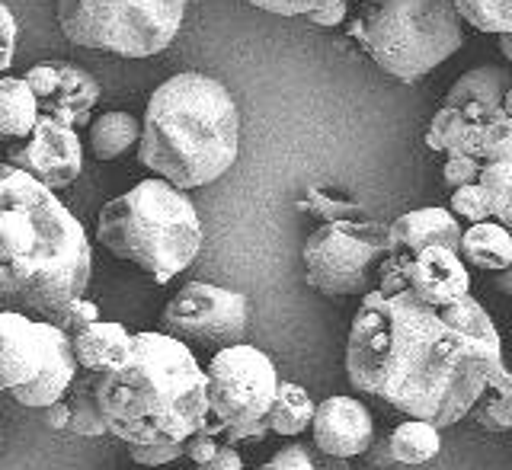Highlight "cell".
Listing matches in <instances>:
<instances>
[{"label":"cell","mask_w":512,"mask_h":470,"mask_svg":"<svg viewBox=\"0 0 512 470\" xmlns=\"http://www.w3.org/2000/svg\"><path fill=\"white\" fill-rule=\"evenodd\" d=\"M346 375L356 391L448 429L471 416L487 387L490 359L439 307L400 291L352 320Z\"/></svg>","instance_id":"6da1fadb"},{"label":"cell","mask_w":512,"mask_h":470,"mask_svg":"<svg viewBox=\"0 0 512 470\" xmlns=\"http://www.w3.org/2000/svg\"><path fill=\"white\" fill-rule=\"evenodd\" d=\"M93 253L84 224L55 189L13 164L0 167V298L10 311L55 320L84 298Z\"/></svg>","instance_id":"7a4b0ae2"},{"label":"cell","mask_w":512,"mask_h":470,"mask_svg":"<svg viewBox=\"0 0 512 470\" xmlns=\"http://www.w3.org/2000/svg\"><path fill=\"white\" fill-rule=\"evenodd\" d=\"M93 391L109 435L125 445L189 442L212 419L208 371L170 333H135L125 362L93 371Z\"/></svg>","instance_id":"3957f363"},{"label":"cell","mask_w":512,"mask_h":470,"mask_svg":"<svg viewBox=\"0 0 512 470\" xmlns=\"http://www.w3.org/2000/svg\"><path fill=\"white\" fill-rule=\"evenodd\" d=\"M240 112L221 80L183 71L164 80L148 100L138 160L180 189L212 186L234 167Z\"/></svg>","instance_id":"277c9868"},{"label":"cell","mask_w":512,"mask_h":470,"mask_svg":"<svg viewBox=\"0 0 512 470\" xmlns=\"http://www.w3.org/2000/svg\"><path fill=\"white\" fill-rule=\"evenodd\" d=\"M96 237L119 259H128L154 282L167 285L196 263L205 228L186 189L151 176L103 205Z\"/></svg>","instance_id":"5b68a950"},{"label":"cell","mask_w":512,"mask_h":470,"mask_svg":"<svg viewBox=\"0 0 512 470\" xmlns=\"http://www.w3.org/2000/svg\"><path fill=\"white\" fill-rule=\"evenodd\" d=\"M346 36L388 77L413 84L464 45V20L455 0H359Z\"/></svg>","instance_id":"8992f818"},{"label":"cell","mask_w":512,"mask_h":470,"mask_svg":"<svg viewBox=\"0 0 512 470\" xmlns=\"http://www.w3.org/2000/svg\"><path fill=\"white\" fill-rule=\"evenodd\" d=\"M189 0H58L64 39L119 58H154L180 36Z\"/></svg>","instance_id":"52a82bcc"},{"label":"cell","mask_w":512,"mask_h":470,"mask_svg":"<svg viewBox=\"0 0 512 470\" xmlns=\"http://www.w3.org/2000/svg\"><path fill=\"white\" fill-rule=\"evenodd\" d=\"M77 349L52 320H32L29 314H0V378L16 403L45 410L71 394L77 381Z\"/></svg>","instance_id":"ba28073f"},{"label":"cell","mask_w":512,"mask_h":470,"mask_svg":"<svg viewBox=\"0 0 512 470\" xmlns=\"http://www.w3.org/2000/svg\"><path fill=\"white\" fill-rule=\"evenodd\" d=\"M391 256V224L327 221L304 240V282L320 295H368L381 282V266Z\"/></svg>","instance_id":"9c48e42d"},{"label":"cell","mask_w":512,"mask_h":470,"mask_svg":"<svg viewBox=\"0 0 512 470\" xmlns=\"http://www.w3.org/2000/svg\"><path fill=\"white\" fill-rule=\"evenodd\" d=\"M208 403L212 419L224 432L269 426V413L279 400V371L256 346H231L215 352L208 362Z\"/></svg>","instance_id":"30bf717a"},{"label":"cell","mask_w":512,"mask_h":470,"mask_svg":"<svg viewBox=\"0 0 512 470\" xmlns=\"http://www.w3.org/2000/svg\"><path fill=\"white\" fill-rule=\"evenodd\" d=\"M164 333L183 339L186 346L199 349H231L240 346L250 323V301L247 295L212 282H189L167 301Z\"/></svg>","instance_id":"8fae6325"},{"label":"cell","mask_w":512,"mask_h":470,"mask_svg":"<svg viewBox=\"0 0 512 470\" xmlns=\"http://www.w3.org/2000/svg\"><path fill=\"white\" fill-rule=\"evenodd\" d=\"M7 164L29 173L48 189H64L84 170V144L74 125L42 116L29 138L7 144Z\"/></svg>","instance_id":"7c38bea8"},{"label":"cell","mask_w":512,"mask_h":470,"mask_svg":"<svg viewBox=\"0 0 512 470\" xmlns=\"http://www.w3.org/2000/svg\"><path fill=\"white\" fill-rule=\"evenodd\" d=\"M26 84L39 96L42 116H52L74 128L93 125L90 116L100 103V84L90 71L68 61H48L26 71Z\"/></svg>","instance_id":"4fadbf2b"},{"label":"cell","mask_w":512,"mask_h":470,"mask_svg":"<svg viewBox=\"0 0 512 470\" xmlns=\"http://www.w3.org/2000/svg\"><path fill=\"white\" fill-rule=\"evenodd\" d=\"M314 445L333 458H359L375 442L372 413L356 397H327L317 403L314 423H311Z\"/></svg>","instance_id":"5bb4252c"},{"label":"cell","mask_w":512,"mask_h":470,"mask_svg":"<svg viewBox=\"0 0 512 470\" xmlns=\"http://www.w3.org/2000/svg\"><path fill=\"white\" fill-rule=\"evenodd\" d=\"M461 237H464L461 218H455L452 208H439V205L413 208V212L391 221L388 263L407 269L410 259L426 247H448L461 253Z\"/></svg>","instance_id":"9a60e30c"},{"label":"cell","mask_w":512,"mask_h":470,"mask_svg":"<svg viewBox=\"0 0 512 470\" xmlns=\"http://www.w3.org/2000/svg\"><path fill=\"white\" fill-rule=\"evenodd\" d=\"M407 291L432 307H448L471 295V275L461 253L448 247H426L407 263Z\"/></svg>","instance_id":"2e32d148"},{"label":"cell","mask_w":512,"mask_h":470,"mask_svg":"<svg viewBox=\"0 0 512 470\" xmlns=\"http://www.w3.org/2000/svg\"><path fill=\"white\" fill-rule=\"evenodd\" d=\"M132 346H135V333H128L122 323H106V320H96L93 327L74 336L80 368L100 371V375L125 362Z\"/></svg>","instance_id":"e0dca14e"},{"label":"cell","mask_w":512,"mask_h":470,"mask_svg":"<svg viewBox=\"0 0 512 470\" xmlns=\"http://www.w3.org/2000/svg\"><path fill=\"white\" fill-rule=\"evenodd\" d=\"M42 119L39 96L32 93L26 77H4L0 80V135L7 144L23 141L36 132Z\"/></svg>","instance_id":"ac0fdd59"},{"label":"cell","mask_w":512,"mask_h":470,"mask_svg":"<svg viewBox=\"0 0 512 470\" xmlns=\"http://www.w3.org/2000/svg\"><path fill=\"white\" fill-rule=\"evenodd\" d=\"M461 259L484 272H503L512 266V231L500 221L471 224L461 237Z\"/></svg>","instance_id":"d6986e66"},{"label":"cell","mask_w":512,"mask_h":470,"mask_svg":"<svg viewBox=\"0 0 512 470\" xmlns=\"http://www.w3.org/2000/svg\"><path fill=\"white\" fill-rule=\"evenodd\" d=\"M439 311L445 314L448 323H455L461 333H468L474 343L487 352V359H490V378L500 375V371L506 368V362H503V343H500V333H496L490 314L484 311V304L474 301L471 295H464L461 301L448 304V307H439Z\"/></svg>","instance_id":"ffe728a7"},{"label":"cell","mask_w":512,"mask_h":470,"mask_svg":"<svg viewBox=\"0 0 512 470\" xmlns=\"http://www.w3.org/2000/svg\"><path fill=\"white\" fill-rule=\"evenodd\" d=\"M512 90V71L500 68V64H484V68L464 71L452 90L445 93L448 109H464L468 103H487V106H503L506 93Z\"/></svg>","instance_id":"44dd1931"},{"label":"cell","mask_w":512,"mask_h":470,"mask_svg":"<svg viewBox=\"0 0 512 470\" xmlns=\"http://www.w3.org/2000/svg\"><path fill=\"white\" fill-rule=\"evenodd\" d=\"M144 122H138L132 112H103L90 125V151L96 160H119L128 148L141 144Z\"/></svg>","instance_id":"7402d4cb"},{"label":"cell","mask_w":512,"mask_h":470,"mask_svg":"<svg viewBox=\"0 0 512 470\" xmlns=\"http://www.w3.org/2000/svg\"><path fill=\"white\" fill-rule=\"evenodd\" d=\"M439 426L426 423V419H407L400 423L391 439H388V461L391 464H407V467H420L429 464L439 455Z\"/></svg>","instance_id":"603a6c76"},{"label":"cell","mask_w":512,"mask_h":470,"mask_svg":"<svg viewBox=\"0 0 512 470\" xmlns=\"http://www.w3.org/2000/svg\"><path fill=\"white\" fill-rule=\"evenodd\" d=\"M471 419L487 432H509L512 429V371L503 368L500 375L490 378L484 394L474 403Z\"/></svg>","instance_id":"cb8c5ba5"},{"label":"cell","mask_w":512,"mask_h":470,"mask_svg":"<svg viewBox=\"0 0 512 470\" xmlns=\"http://www.w3.org/2000/svg\"><path fill=\"white\" fill-rule=\"evenodd\" d=\"M314 413H317V403L308 397V391H304L301 384L282 381L279 400L269 413V423L276 435H288V439H292V435H301L314 423Z\"/></svg>","instance_id":"d4e9b609"},{"label":"cell","mask_w":512,"mask_h":470,"mask_svg":"<svg viewBox=\"0 0 512 470\" xmlns=\"http://www.w3.org/2000/svg\"><path fill=\"white\" fill-rule=\"evenodd\" d=\"M68 403H71V413H74L71 432L84 435V439H103V435H109V426H106V419L100 413V403H96L93 371H84V375L74 381Z\"/></svg>","instance_id":"484cf974"},{"label":"cell","mask_w":512,"mask_h":470,"mask_svg":"<svg viewBox=\"0 0 512 470\" xmlns=\"http://www.w3.org/2000/svg\"><path fill=\"white\" fill-rule=\"evenodd\" d=\"M256 470H352V467H349V461L333 458L327 451H320L317 445L292 442V445L279 448L276 455Z\"/></svg>","instance_id":"4316f807"},{"label":"cell","mask_w":512,"mask_h":470,"mask_svg":"<svg viewBox=\"0 0 512 470\" xmlns=\"http://www.w3.org/2000/svg\"><path fill=\"white\" fill-rule=\"evenodd\" d=\"M477 183L487 192L493 221H500L506 231H512V160L509 164H484Z\"/></svg>","instance_id":"83f0119b"},{"label":"cell","mask_w":512,"mask_h":470,"mask_svg":"<svg viewBox=\"0 0 512 470\" xmlns=\"http://www.w3.org/2000/svg\"><path fill=\"white\" fill-rule=\"evenodd\" d=\"M455 7L477 32H512V0H455Z\"/></svg>","instance_id":"f1b7e54d"},{"label":"cell","mask_w":512,"mask_h":470,"mask_svg":"<svg viewBox=\"0 0 512 470\" xmlns=\"http://www.w3.org/2000/svg\"><path fill=\"white\" fill-rule=\"evenodd\" d=\"M298 208H301V212L314 215V218H324V224L327 221H359V212H362L356 202L336 199V196H330L327 189H320V186H314L308 192V199L298 202Z\"/></svg>","instance_id":"f546056e"},{"label":"cell","mask_w":512,"mask_h":470,"mask_svg":"<svg viewBox=\"0 0 512 470\" xmlns=\"http://www.w3.org/2000/svg\"><path fill=\"white\" fill-rule=\"evenodd\" d=\"M452 212L455 218L468 221V224H480V221H490V202H487V192L480 183L471 186H461L452 192Z\"/></svg>","instance_id":"4dcf8cb0"},{"label":"cell","mask_w":512,"mask_h":470,"mask_svg":"<svg viewBox=\"0 0 512 470\" xmlns=\"http://www.w3.org/2000/svg\"><path fill=\"white\" fill-rule=\"evenodd\" d=\"M247 4L256 10L276 13V16H311L333 4H346V0H247Z\"/></svg>","instance_id":"1f68e13d"},{"label":"cell","mask_w":512,"mask_h":470,"mask_svg":"<svg viewBox=\"0 0 512 470\" xmlns=\"http://www.w3.org/2000/svg\"><path fill=\"white\" fill-rule=\"evenodd\" d=\"M480 170L484 164L468 154H445V167H442V180L452 186V189H461V186H471L480 180Z\"/></svg>","instance_id":"d6a6232c"},{"label":"cell","mask_w":512,"mask_h":470,"mask_svg":"<svg viewBox=\"0 0 512 470\" xmlns=\"http://www.w3.org/2000/svg\"><path fill=\"white\" fill-rule=\"evenodd\" d=\"M100 320V307H96L93 301H87V298H80V301H74L68 311H61L52 323L55 327H61L68 336H77V333H84L87 327H93V323Z\"/></svg>","instance_id":"836d02e7"},{"label":"cell","mask_w":512,"mask_h":470,"mask_svg":"<svg viewBox=\"0 0 512 470\" xmlns=\"http://www.w3.org/2000/svg\"><path fill=\"white\" fill-rule=\"evenodd\" d=\"M128 455L141 467H164L173 464L176 458L186 455V442H173V445H128Z\"/></svg>","instance_id":"e575fe53"},{"label":"cell","mask_w":512,"mask_h":470,"mask_svg":"<svg viewBox=\"0 0 512 470\" xmlns=\"http://www.w3.org/2000/svg\"><path fill=\"white\" fill-rule=\"evenodd\" d=\"M218 445H221V439L212 432V429H199L192 439L186 442V458L192 461V464H202V461H208L218 451Z\"/></svg>","instance_id":"d590c367"},{"label":"cell","mask_w":512,"mask_h":470,"mask_svg":"<svg viewBox=\"0 0 512 470\" xmlns=\"http://www.w3.org/2000/svg\"><path fill=\"white\" fill-rule=\"evenodd\" d=\"M196 470H244V458L237 455L234 445L221 442L215 455L208 461H202V464H196Z\"/></svg>","instance_id":"8d00e7d4"},{"label":"cell","mask_w":512,"mask_h":470,"mask_svg":"<svg viewBox=\"0 0 512 470\" xmlns=\"http://www.w3.org/2000/svg\"><path fill=\"white\" fill-rule=\"evenodd\" d=\"M448 106H442L436 116H432V122H429V132H426V148L429 151H439V154H445V132H448Z\"/></svg>","instance_id":"74e56055"},{"label":"cell","mask_w":512,"mask_h":470,"mask_svg":"<svg viewBox=\"0 0 512 470\" xmlns=\"http://www.w3.org/2000/svg\"><path fill=\"white\" fill-rule=\"evenodd\" d=\"M346 20H349V0H346V4H333L327 10H317V13L308 16V23L317 26V29H333V26H340Z\"/></svg>","instance_id":"f35d334b"},{"label":"cell","mask_w":512,"mask_h":470,"mask_svg":"<svg viewBox=\"0 0 512 470\" xmlns=\"http://www.w3.org/2000/svg\"><path fill=\"white\" fill-rule=\"evenodd\" d=\"M42 416H45V426H48V429H71V423H74V413H71L68 397L58 400V403H52V407H45Z\"/></svg>","instance_id":"ab89813d"},{"label":"cell","mask_w":512,"mask_h":470,"mask_svg":"<svg viewBox=\"0 0 512 470\" xmlns=\"http://www.w3.org/2000/svg\"><path fill=\"white\" fill-rule=\"evenodd\" d=\"M0 16H4V58H0V68H10L13 64V48H16V20L10 7H0Z\"/></svg>","instance_id":"60d3db41"},{"label":"cell","mask_w":512,"mask_h":470,"mask_svg":"<svg viewBox=\"0 0 512 470\" xmlns=\"http://www.w3.org/2000/svg\"><path fill=\"white\" fill-rule=\"evenodd\" d=\"M493 288L503 291V295H512V266L503 272H493Z\"/></svg>","instance_id":"b9f144b4"},{"label":"cell","mask_w":512,"mask_h":470,"mask_svg":"<svg viewBox=\"0 0 512 470\" xmlns=\"http://www.w3.org/2000/svg\"><path fill=\"white\" fill-rule=\"evenodd\" d=\"M500 52L512 64V32H503V36H500Z\"/></svg>","instance_id":"7bdbcfd3"},{"label":"cell","mask_w":512,"mask_h":470,"mask_svg":"<svg viewBox=\"0 0 512 470\" xmlns=\"http://www.w3.org/2000/svg\"><path fill=\"white\" fill-rule=\"evenodd\" d=\"M503 112H506V116L512 119V90L506 93V100H503Z\"/></svg>","instance_id":"ee69618b"},{"label":"cell","mask_w":512,"mask_h":470,"mask_svg":"<svg viewBox=\"0 0 512 470\" xmlns=\"http://www.w3.org/2000/svg\"><path fill=\"white\" fill-rule=\"evenodd\" d=\"M141 470H154V467H141Z\"/></svg>","instance_id":"f6af8a7d"}]
</instances>
